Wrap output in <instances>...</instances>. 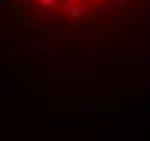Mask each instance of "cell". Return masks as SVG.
I'll return each instance as SVG.
<instances>
[{
  "label": "cell",
  "instance_id": "6da1fadb",
  "mask_svg": "<svg viewBox=\"0 0 150 141\" xmlns=\"http://www.w3.org/2000/svg\"><path fill=\"white\" fill-rule=\"evenodd\" d=\"M3 60L75 93L150 78V0H0Z\"/></svg>",
  "mask_w": 150,
  "mask_h": 141
}]
</instances>
